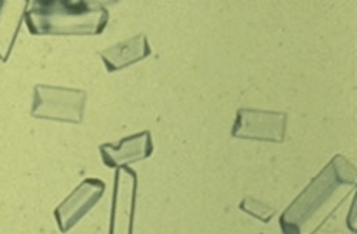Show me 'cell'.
Wrapping results in <instances>:
<instances>
[{
    "label": "cell",
    "mask_w": 357,
    "mask_h": 234,
    "mask_svg": "<svg viewBox=\"0 0 357 234\" xmlns=\"http://www.w3.org/2000/svg\"><path fill=\"white\" fill-rule=\"evenodd\" d=\"M102 162L109 169H119L132 163L142 162L153 153L151 132H142L122 139L117 144L105 143L99 148Z\"/></svg>",
    "instance_id": "obj_7"
},
{
    "label": "cell",
    "mask_w": 357,
    "mask_h": 234,
    "mask_svg": "<svg viewBox=\"0 0 357 234\" xmlns=\"http://www.w3.org/2000/svg\"><path fill=\"white\" fill-rule=\"evenodd\" d=\"M106 185L99 179L83 180L54 210V219L62 233L70 231L105 194Z\"/></svg>",
    "instance_id": "obj_6"
},
{
    "label": "cell",
    "mask_w": 357,
    "mask_h": 234,
    "mask_svg": "<svg viewBox=\"0 0 357 234\" xmlns=\"http://www.w3.org/2000/svg\"><path fill=\"white\" fill-rule=\"evenodd\" d=\"M27 2H0V61L6 63L19 35Z\"/></svg>",
    "instance_id": "obj_9"
},
{
    "label": "cell",
    "mask_w": 357,
    "mask_h": 234,
    "mask_svg": "<svg viewBox=\"0 0 357 234\" xmlns=\"http://www.w3.org/2000/svg\"><path fill=\"white\" fill-rule=\"evenodd\" d=\"M27 31L33 36H98L109 23V12L99 2L33 0L24 12Z\"/></svg>",
    "instance_id": "obj_2"
},
{
    "label": "cell",
    "mask_w": 357,
    "mask_h": 234,
    "mask_svg": "<svg viewBox=\"0 0 357 234\" xmlns=\"http://www.w3.org/2000/svg\"><path fill=\"white\" fill-rule=\"evenodd\" d=\"M137 174L123 166L116 169L109 234H133Z\"/></svg>",
    "instance_id": "obj_5"
},
{
    "label": "cell",
    "mask_w": 357,
    "mask_h": 234,
    "mask_svg": "<svg viewBox=\"0 0 357 234\" xmlns=\"http://www.w3.org/2000/svg\"><path fill=\"white\" fill-rule=\"evenodd\" d=\"M86 99L84 91L36 84L31 114L35 119L79 125L83 122Z\"/></svg>",
    "instance_id": "obj_3"
},
{
    "label": "cell",
    "mask_w": 357,
    "mask_h": 234,
    "mask_svg": "<svg viewBox=\"0 0 357 234\" xmlns=\"http://www.w3.org/2000/svg\"><path fill=\"white\" fill-rule=\"evenodd\" d=\"M241 210H243L245 213L255 216L256 219H259L263 223H269L271 219L275 214V210L271 209L269 206H266V204L255 200L253 197H246L241 204H239Z\"/></svg>",
    "instance_id": "obj_10"
},
{
    "label": "cell",
    "mask_w": 357,
    "mask_h": 234,
    "mask_svg": "<svg viewBox=\"0 0 357 234\" xmlns=\"http://www.w3.org/2000/svg\"><path fill=\"white\" fill-rule=\"evenodd\" d=\"M152 49L144 33L133 36L129 40L117 43L99 53L109 73L119 72L128 66H132L147 56H151Z\"/></svg>",
    "instance_id": "obj_8"
},
{
    "label": "cell",
    "mask_w": 357,
    "mask_h": 234,
    "mask_svg": "<svg viewBox=\"0 0 357 234\" xmlns=\"http://www.w3.org/2000/svg\"><path fill=\"white\" fill-rule=\"evenodd\" d=\"M356 189V166L336 155L280 217L283 234H314Z\"/></svg>",
    "instance_id": "obj_1"
},
{
    "label": "cell",
    "mask_w": 357,
    "mask_h": 234,
    "mask_svg": "<svg viewBox=\"0 0 357 234\" xmlns=\"http://www.w3.org/2000/svg\"><path fill=\"white\" fill-rule=\"evenodd\" d=\"M286 126L287 114L283 111L241 109L236 114L231 136L236 139L282 143Z\"/></svg>",
    "instance_id": "obj_4"
}]
</instances>
